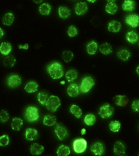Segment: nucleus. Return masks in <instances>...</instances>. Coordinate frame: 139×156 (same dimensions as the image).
Instances as JSON below:
<instances>
[{
    "mask_svg": "<svg viewBox=\"0 0 139 156\" xmlns=\"http://www.w3.org/2000/svg\"><path fill=\"white\" fill-rule=\"evenodd\" d=\"M77 34H78V31H77V28L75 27V26L72 25V26H70L69 28H68V34L70 37H71V38L75 37V36L77 35Z\"/></svg>",
    "mask_w": 139,
    "mask_h": 156,
    "instance_id": "obj_40",
    "label": "nucleus"
},
{
    "mask_svg": "<svg viewBox=\"0 0 139 156\" xmlns=\"http://www.w3.org/2000/svg\"><path fill=\"white\" fill-rule=\"evenodd\" d=\"M22 84L21 77L18 75H11L7 80V84L10 88L15 89L18 87Z\"/></svg>",
    "mask_w": 139,
    "mask_h": 156,
    "instance_id": "obj_7",
    "label": "nucleus"
},
{
    "mask_svg": "<svg viewBox=\"0 0 139 156\" xmlns=\"http://www.w3.org/2000/svg\"><path fill=\"white\" fill-rule=\"evenodd\" d=\"M86 130H85V129H82V135H84L85 133H86Z\"/></svg>",
    "mask_w": 139,
    "mask_h": 156,
    "instance_id": "obj_45",
    "label": "nucleus"
},
{
    "mask_svg": "<svg viewBox=\"0 0 139 156\" xmlns=\"http://www.w3.org/2000/svg\"><path fill=\"white\" fill-rule=\"evenodd\" d=\"M96 116L92 114H87L84 118V123H86L87 126H91L92 125H94L95 123H96Z\"/></svg>",
    "mask_w": 139,
    "mask_h": 156,
    "instance_id": "obj_36",
    "label": "nucleus"
},
{
    "mask_svg": "<svg viewBox=\"0 0 139 156\" xmlns=\"http://www.w3.org/2000/svg\"><path fill=\"white\" fill-rule=\"evenodd\" d=\"M57 122V118L54 116L50 115V114H47L43 119V123L44 125L47 126H52L54 125Z\"/></svg>",
    "mask_w": 139,
    "mask_h": 156,
    "instance_id": "obj_27",
    "label": "nucleus"
},
{
    "mask_svg": "<svg viewBox=\"0 0 139 156\" xmlns=\"http://www.w3.org/2000/svg\"><path fill=\"white\" fill-rule=\"evenodd\" d=\"M113 112L114 109L111 105H104L102 106L100 109H99V114L102 119H109L113 115Z\"/></svg>",
    "mask_w": 139,
    "mask_h": 156,
    "instance_id": "obj_6",
    "label": "nucleus"
},
{
    "mask_svg": "<svg viewBox=\"0 0 139 156\" xmlns=\"http://www.w3.org/2000/svg\"><path fill=\"white\" fill-rule=\"evenodd\" d=\"M91 150L94 155L97 156H101L104 152V146L101 142H96L91 146Z\"/></svg>",
    "mask_w": 139,
    "mask_h": 156,
    "instance_id": "obj_10",
    "label": "nucleus"
},
{
    "mask_svg": "<svg viewBox=\"0 0 139 156\" xmlns=\"http://www.w3.org/2000/svg\"><path fill=\"white\" fill-rule=\"evenodd\" d=\"M48 73L51 77L54 80H57L61 78L63 75V69L61 63L58 62L52 63L49 66Z\"/></svg>",
    "mask_w": 139,
    "mask_h": 156,
    "instance_id": "obj_1",
    "label": "nucleus"
},
{
    "mask_svg": "<svg viewBox=\"0 0 139 156\" xmlns=\"http://www.w3.org/2000/svg\"><path fill=\"white\" fill-rule=\"evenodd\" d=\"M121 27L122 25L120 22L117 20H112L109 24L108 30L109 31H110V32L117 33L120 30Z\"/></svg>",
    "mask_w": 139,
    "mask_h": 156,
    "instance_id": "obj_16",
    "label": "nucleus"
},
{
    "mask_svg": "<svg viewBox=\"0 0 139 156\" xmlns=\"http://www.w3.org/2000/svg\"><path fill=\"white\" fill-rule=\"evenodd\" d=\"M61 84H65V82H61Z\"/></svg>",
    "mask_w": 139,
    "mask_h": 156,
    "instance_id": "obj_47",
    "label": "nucleus"
},
{
    "mask_svg": "<svg viewBox=\"0 0 139 156\" xmlns=\"http://www.w3.org/2000/svg\"><path fill=\"white\" fill-rule=\"evenodd\" d=\"M38 101L42 105H46L47 100H48V94L46 92H40L37 96Z\"/></svg>",
    "mask_w": 139,
    "mask_h": 156,
    "instance_id": "obj_35",
    "label": "nucleus"
},
{
    "mask_svg": "<svg viewBox=\"0 0 139 156\" xmlns=\"http://www.w3.org/2000/svg\"><path fill=\"white\" fill-rule=\"evenodd\" d=\"M18 48L19 49H24V50H28L29 49V44H25V45H19L18 46Z\"/></svg>",
    "mask_w": 139,
    "mask_h": 156,
    "instance_id": "obj_43",
    "label": "nucleus"
},
{
    "mask_svg": "<svg viewBox=\"0 0 139 156\" xmlns=\"http://www.w3.org/2000/svg\"><path fill=\"white\" fill-rule=\"evenodd\" d=\"M113 102H115L116 105L120 107L126 106L128 104L129 99L128 98L125 96H122V95H118L113 98Z\"/></svg>",
    "mask_w": 139,
    "mask_h": 156,
    "instance_id": "obj_12",
    "label": "nucleus"
},
{
    "mask_svg": "<svg viewBox=\"0 0 139 156\" xmlns=\"http://www.w3.org/2000/svg\"><path fill=\"white\" fill-rule=\"evenodd\" d=\"M4 65L5 67L6 68H12L13 66L16 64V59L13 56H7L6 57H5L4 59Z\"/></svg>",
    "mask_w": 139,
    "mask_h": 156,
    "instance_id": "obj_29",
    "label": "nucleus"
},
{
    "mask_svg": "<svg viewBox=\"0 0 139 156\" xmlns=\"http://www.w3.org/2000/svg\"><path fill=\"white\" fill-rule=\"evenodd\" d=\"M70 111L73 115H74L75 117H77V119L81 118L82 116V109H80L77 105H72L71 107H70Z\"/></svg>",
    "mask_w": 139,
    "mask_h": 156,
    "instance_id": "obj_34",
    "label": "nucleus"
},
{
    "mask_svg": "<svg viewBox=\"0 0 139 156\" xmlns=\"http://www.w3.org/2000/svg\"><path fill=\"white\" fill-rule=\"evenodd\" d=\"M14 21V15L12 13H8L4 15L2 19V23L6 26L11 25Z\"/></svg>",
    "mask_w": 139,
    "mask_h": 156,
    "instance_id": "obj_30",
    "label": "nucleus"
},
{
    "mask_svg": "<svg viewBox=\"0 0 139 156\" xmlns=\"http://www.w3.org/2000/svg\"><path fill=\"white\" fill-rule=\"evenodd\" d=\"M9 136L6 135L0 136V146H6L9 144Z\"/></svg>",
    "mask_w": 139,
    "mask_h": 156,
    "instance_id": "obj_41",
    "label": "nucleus"
},
{
    "mask_svg": "<svg viewBox=\"0 0 139 156\" xmlns=\"http://www.w3.org/2000/svg\"><path fill=\"white\" fill-rule=\"evenodd\" d=\"M125 23L131 27H137L138 26H139V16L136 14L129 15L126 17Z\"/></svg>",
    "mask_w": 139,
    "mask_h": 156,
    "instance_id": "obj_9",
    "label": "nucleus"
},
{
    "mask_svg": "<svg viewBox=\"0 0 139 156\" xmlns=\"http://www.w3.org/2000/svg\"><path fill=\"white\" fill-rule=\"evenodd\" d=\"M70 10L65 6H60L58 9V15L62 19H67L70 16Z\"/></svg>",
    "mask_w": 139,
    "mask_h": 156,
    "instance_id": "obj_24",
    "label": "nucleus"
},
{
    "mask_svg": "<svg viewBox=\"0 0 139 156\" xmlns=\"http://www.w3.org/2000/svg\"><path fill=\"white\" fill-rule=\"evenodd\" d=\"M136 73H137V74L138 75V76H139V66H138L137 68H136Z\"/></svg>",
    "mask_w": 139,
    "mask_h": 156,
    "instance_id": "obj_46",
    "label": "nucleus"
},
{
    "mask_svg": "<svg viewBox=\"0 0 139 156\" xmlns=\"http://www.w3.org/2000/svg\"><path fill=\"white\" fill-rule=\"evenodd\" d=\"M131 108L134 112H139V101L138 100H136V101H134L132 104H131Z\"/></svg>",
    "mask_w": 139,
    "mask_h": 156,
    "instance_id": "obj_42",
    "label": "nucleus"
},
{
    "mask_svg": "<svg viewBox=\"0 0 139 156\" xmlns=\"http://www.w3.org/2000/svg\"><path fill=\"white\" fill-rule=\"evenodd\" d=\"M38 84L36 82L31 81L29 82L27 84H26L24 89L27 93H34L36 91H38Z\"/></svg>",
    "mask_w": 139,
    "mask_h": 156,
    "instance_id": "obj_22",
    "label": "nucleus"
},
{
    "mask_svg": "<svg viewBox=\"0 0 139 156\" xmlns=\"http://www.w3.org/2000/svg\"><path fill=\"white\" fill-rule=\"evenodd\" d=\"M87 52L89 55H93L97 52V49H98V45L96 41H91L87 45Z\"/></svg>",
    "mask_w": 139,
    "mask_h": 156,
    "instance_id": "obj_28",
    "label": "nucleus"
},
{
    "mask_svg": "<svg viewBox=\"0 0 139 156\" xmlns=\"http://www.w3.org/2000/svg\"><path fill=\"white\" fill-rule=\"evenodd\" d=\"M51 11H52V7L47 3L41 4L39 7V11L43 16H49L51 13Z\"/></svg>",
    "mask_w": 139,
    "mask_h": 156,
    "instance_id": "obj_20",
    "label": "nucleus"
},
{
    "mask_svg": "<svg viewBox=\"0 0 139 156\" xmlns=\"http://www.w3.org/2000/svg\"><path fill=\"white\" fill-rule=\"evenodd\" d=\"M38 136V132L36 129L27 128L25 132V137L29 141L35 140Z\"/></svg>",
    "mask_w": 139,
    "mask_h": 156,
    "instance_id": "obj_13",
    "label": "nucleus"
},
{
    "mask_svg": "<svg viewBox=\"0 0 139 156\" xmlns=\"http://www.w3.org/2000/svg\"><path fill=\"white\" fill-rule=\"evenodd\" d=\"M135 2L131 1V0H126L122 5V8L125 11H133L135 9Z\"/></svg>",
    "mask_w": 139,
    "mask_h": 156,
    "instance_id": "obj_19",
    "label": "nucleus"
},
{
    "mask_svg": "<svg viewBox=\"0 0 139 156\" xmlns=\"http://www.w3.org/2000/svg\"><path fill=\"white\" fill-rule=\"evenodd\" d=\"M78 77V73L75 70H70L65 74V78L69 82H72Z\"/></svg>",
    "mask_w": 139,
    "mask_h": 156,
    "instance_id": "obj_33",
    "label": "nucleus"
},
{
    "mask_svg": "<svg viewBox=\"0 0 139 156\" xmlns=\"http://www.w3.org/2000/svg\"><path fill=\"white\" fill-rule=\"evenodd\" d=\"M95 85V81L91 77H86L82 82L80 90L82 93H88Z\"/></svg>",
    "mask_w": 139,
    "mask_h": 156,
    "instance_id": "obj_5",
    "label": "nucleus"
},
{
    "mask_svg": "<svg viewBox=\"0 0 139 156\" xmlns=\"http://www.w3.org/2000/svg\"><path fill=\"white\" fill-rule=\"evenodd\" d=\"M73 148L75 153H84L87 148V141L84 139H77L73 142Z\"/></svg>",
    "mask_w": 139,
    "mask_h": 156,
    "instance_id": "obj_4",
    "label": "nucleus"
},
{
    "mask_svg": "<svg viewBox=\"0 0 139 156\" xmlns=\"http://www.w3.org/2000/svg\"><path fill=\"white\" fill-rule=\"evenodd\" d=\"M12 50V47L11 44L6 42L2 43L0 45V52H1L3 55H9V53L11 52Z\"/></svg>",
    "mask_w": 139,
    "mask_h": 156,
    "instance_id": "obj_23",
    "label": "nucleus"
},
{
    "mask_svg": "<svg viewBox=\"0 0 139 156\" xmlns=\"http://www.w3.org/2000/svg\"><path fill=\"white\" fill-rule=\"evenodd\" d=\"M126 39L127 40L128 42H130L131 44L136 43L139 39V36L136 34L135 31H131L127 34Z\"/></svg>",
    "mask_w": 139,
    "mask_h": 156,
    "instance_id": "obj_21",
    "label": "nucleus"
},
{
    "mask_svg": "<svg viewBox=\"0 0 139 156\" xmlns=\"http://www.w3.org/2000/svg\"><path fill=\"white\" fill-rule=\"evenodd\" d=\"M31 153L32 155H41L44 151V147L43 146L38 144L37 143H34L31 146Z\"/></svg>",
    "mask_w": 139,
    "mask_h": 156,
    "instance_id": "obj_18",
    "label": "nucleus"
},
{
    "mask_svg": "<svg viewBox=\"0 0 139 156\" xmlns=\"http://www.w3.org/2000/svg\"><path fill=\"white\" fill-rule=\"evenodd\" d=\"M24 117H25L26 121L30 122V123L36 121L39 118L38 109L36 107L29 106L25 110Z\"/></svg>",
    "mask_w": 139,
    "mask_h": 156,
    "instance_id": "obj_2",
    "label": "nucleus"
},
{
    "mask_svg": "<svg viewBox=\"0 0 139 156\" xmlns=\"http://www.w3.org/2000/svg\"><path fill=\"white\" fill-rule=\"evenodd\" d=\"M113 152L116 155H123L125 153V147L121 141H116L113 146Z\"/></svg>",
    "mask_w": 139,
    "mask_h": 156,
    "instance_id": "obj_17",
    "label": "nucleus"
},
{
    "mask_svg": "<svg viewBox=\"0 0 139 156\" xmlns=\"http://www.w3.org/2000/svg\"><path fill=\"white\" fill-rule=\"evenodd\" d=\"M55 133L59 140H64L68 136L67 129L61 124H57L55 128Z\"/></svg>",
    "mask_w": 139,
    "mask_h": 156,
    "instance_id": "obj_8",
    "label": "nucleus"
},
{
    "mask_svg": "<svg viewBox=\"0 0 139 156\" xmlns=\"http://www.w3.org/2000/svg\"><path fill=\"white\" fill-rule=\"evenodd\" d=\"M73 53L69 50L64 51L62 54V58L65 62H69L73 58Z\"/></svg>",
    "mask_w": 139,
    "mask_h": 156,
    "instance_id": "obj_38",
    "label": "nucleus"
},
{
    "mask_svg": "<svg viewBox=\"0 0 139 156\" xmlns=\"http://www.w3.org/2000/svg\"><path fill=\"white\" fill-rule=\"evenodd\" d=\"M99 50H100V52L103 54V55H108L113 52L112 46L108 43L102 44L100 47H99Z\"/></svg>",
    "mask_w": 139,
    "mask_h": 156,
    "instance_id": "obj_31",
    "label": "nucleus"
},
{
    "mask_svg": "<svg viewBox=\"0 0 139 156\" xmlns=\"http://www.w3.org/2000/svg\"><path fill=\"white\" fill-rule=\"evenodd\" d=\"M57 153L58 156H68L70 154V149L67 146L61 145L58 148Z\"/></svg>",
    "mask_w": 139,
    "mask_h": 156,
    "instance_id": "obj_25",
    "label": "nucleus"
},
{
    "mask_svg": "<svg viewBox=\"0 0 139 156\" xmlns=\"http://www.w3.org/2000/svg\"><path fill=\"white\" fill-rule=\"evenodd\" d=\"M46 107L49 111L55 112L61 106V101L59 98L56 96H51L47 100Z\"/></svg>",
    "mask_w": 139,
    "mask_h": 156,
    "instance_id": "obj_3",
    "label": "nucleus"
},
{
    "mask_svg": "<svg viewBox=\"0 0 139 156\" xmlns=\"http://www.w3.org/2000/svg\"><path fill=\"white\" fill-rule=\"evenodd\" d=\"M121 128V124L118 121H113L109 123V128L113 133H117L120 130Z\"/></svg>",
    "mask_w": 139,
    "mask_h": 156,
    "instance_id": "obj_37",
    "label": "nucleus"
},
{
    "mask_svg": "<svg viewBox=\"0 0 139 156\" xmlns=\"http://www.w3.org/2000/svg\"><path fill=\"white\" fill-rule=\"evenodd\" d=\"M79 88L77 84H71L68 87L67 92L70 97H77L79 94Z\"/></svg>",
    "mask_w": 139,
    "mask_h": 156,
    "instance_id": "obj_15",
    "label": "nucleus"
},
{
    "mask_svg": "<svg viewBox=\"0 0 139 156\" xmlns=\"http://www.w3.org/2000/svg\"><path fill=\"white\" fill-rule=\"evenodd\" d=\"M9 119V114L6 110H2L0 112V121L5 123Z\"/></svg>",
    "mask_w": 139,
    "mask_h": 156,
    "instance_id": "obj_39",
    "label": "nucleus"
},
{
    "mask_svg": "<svg viewBox=\"0 0 139 156\" xmlns=\"http://www.w3.org/2000/svg\"><path fill=\"white\" fill-rule=\"evenodd\" d=\"M4 34V33L3 29H2L1 27H0V39H1L2 37H3Z\"/></svg>",
    "mask_w": 139,
    "mask_h": 156,
    "instance_id": "obj_44",
    "label": "nucleus"
},
{
    "mask_svg": "<svg viewBox=\"0 0 139 156\" xmlns=\"http://www.w3.org/2000/svg\"><path fill=\"white\" fill-rule=\"evenodd\" d=\"M23 125V121L20 118H14L11 123V128L16 131H19Z\"/></svg>",
    "mask_w": 139,
    "mask_h": 156,
    "instance_id": "obj_26",
    "label": "nucleus"
},
{
    "mask_svg": "<svg viewBox=\"0 0 139 156\" xmlns=\"http://www.w3.org/2000/svg\"><path fill=\"white\" fill-rule=\"evenodd\" d=\"M75 10L78 16H83L88 11L89 7H88L86 3H85V2H79L75 6Z\"/></svg>",
    "mask_w": 139,
    "mask_h": 156,
    "instance_id": "obj_11",
    "label": "nucleus"
},
{
    "mask_svg": "<svg viewBox=\"0 0 139 156\" xmlns=\"http://www.w3.org/2000/svg\"><path fill=\"white\" fill-rule=\"evenodd\" d=\"M117 55H118V57L120 58L121 60L126 62L131 57V53L127 50H121L118 51V53H117Z\"/></svg>",
    "mask_w": 139,
    "mask_h": 156,
    "instance_id": "obj_32",
    "label": "nucleus"
},
{
    "mask_svg": "<svg viewBox=\"0 0 139 156\" xmlns=\"http://www.w3.org/2000/svg\"><path fill=\"white\" fill-rule=\"evenodd\" d=\"M138 156H139V155H138Z\"/></svg>",
    "mask_w": 139,
    "mask_h": 156,
    "instance_id": "obj_48",
    "label": "nucleus"
},
{
    "mask_svg": "<svg viewBox=\"0 0 139 156\" xmlns=\"http://www.w3.org/2000/svg\"><path fill=\"white\" fill-rule=\"evenodd\" d=\"M105 10L107 13L111 15L115 14L117 12V11H118V6H117V4H116L115 1L109 0V1L107 2Z\"/></svg>",
    "mask_w": 139,
    "mask_h": 156,
    "instance_id": "obj_14",
    "label": "nucleus"
}]
</instances>
